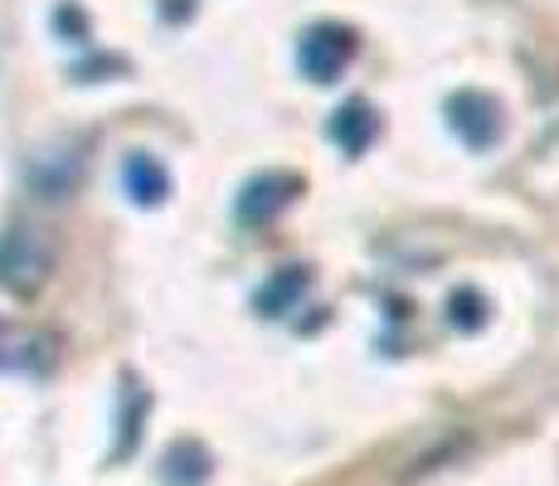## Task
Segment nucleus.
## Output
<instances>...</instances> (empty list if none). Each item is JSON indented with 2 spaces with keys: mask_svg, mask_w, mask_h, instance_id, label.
Returning a JSON list of instances; mask_svg holds the SVG:
<instances>
[{
  "mask_svg": "<svg viewBox=\"0 0 559 486\" xmlns=\"http://www.w3.org/2000/svg\"><path fill=\"white\" fill-rule=\"evenodd\" d=\"M53 268V244L45 229L35 224H15V229L0 239V283L10 292H35Z\"/></svg>",
  "mask_w": 559,
  "mask_h": 486,
  "instance_id": "obj_1",
  "label": "nucleus"
},
{
  "mask_svg": "<svg viewBox=\"0 0 559 486\" xmlns=\"http://www.w3.org/2000/svg\"><path fill=\"white\" fill-rule=\"evenodd\" d=\"M350 59H356V29L331 25V20L311 25L302 35V45H297V63H302V73L311 83H336L350 69Z\"/></svg>",
  "mask_w": 559,
  "mask_h": 486,
  "instance_id": "obj_2",
  "label": "nucleus"
},
{
  "mask_svg": "<svg viewBox=\"0 0 559 486\" xmlns=\"http://www.w3.org/2000/svg\"><path fill=\"white\" fill-rule=\"evenodd\" d=\"M448 127H453V132L472 151L497 146V137H501V107H497V97H487V93H477V88L453 93V97H448Z\"/></svg>",
  "mask_w": 559,
  "mask_h": 486,
  "instance_id": "obj_3",
  "label": "nucleus"
},
{
  "mask_svg": "<svg viewBox=\"0 0 559 486\" xmlns=\"http://www.w3.org/2000/svg\"><path fill=\"white\" fill-rule=\"evenodd\" d=\"M83 180V156L73 146H45L35 161H29V190L39 200H63L73 194Z\"/></svg>",
  "mask_w": 559,
  "mask_h": 486,
  "instance_id": "obj_4",
  "label": "nucleus"
},
{
  "mask_svg": "<svg viewBox=\"0 0 559 486\" xmlns=\"http://www.w3.org/2000/svg\"><path fill=\"white\" fill-rule=\"evenodd\" d=\"M297 194H302V180L287 176V170H267V176H258V180L243 186V194H239V220L243 224H263V220H273L277 210H287Z\"/></svg>",
  "mask_w": 559,
  "mask_h": 486,
  "instance_id": "obj_5",
  "label": "nucleus"
},
{
  "mask_svg": "<svg viewBox=\"0 0 559 486\" xmlns=\"http://www.w3.org/2000/svg\"><path fill=\"white\" fill-rule=\"evenodd\" d=\"M326 132L346 156H360V151H370L374 132H380V117H374V107L365 103V97H350V103H341L336 112H331Z\"/></svg>",
  "mask_w": 559,
  "mask_h": 486,
  "instance_id": "obj_6",
  "label": "nucleus"
},
{
  "mask_svg": "<svg viewBox=\"0 0 559 486\" xmlns=\"http://www.w3.org/2000/svg\"><path fill=\"white\" fill-rule=\"evenodd\" d=\"M122 186H127V194H132L136 204H160L170 194V176H166V166H160L156 156L136 151V156H127V166H122Z\"/></svg>",
  "mask_w": 559,
  "mask_h": 486,
  "instance_id": "obj_7",
  "label": "nucleus"
},
{
  "mask_svg": "<svg viewBox=\"0 0 559 486\" xmlns=\"http://www.w3.org/2000/svg\"><path fill=\"white\" fill-rule=\"evenodd\" d=\"M307 292V268H283L263 292H258V311L263 317H283V311L297 307V297Z\"/></svg>",
  "mask_w": 559,
  "mask_h": 486,
  "instance_id": "obj_8",
  "label": "nucleus"
},
{
  "mask_svg": "<svg viewBox=\"0 0 559 486\" xmlns=\"http://www.w3.org/2000/svg\"><path fill=\"white\" fill-rule=\"evenodd\" d=\"M204 477H210V458H204V448H195V442H176L166 458V482L170 486H200Z\"/></svg>",
  "mask_w": 559,
  "mask_h": 486,
  "instance_id": "obj_9",
  "label": "nucleus"
},
{
  "mask_svg": "<svg viewBox=\"0 0 559 486\" xmlns=\"http://www.w3.org/2000/svg\"><path fill=\"white\" fill-rule=\"evenodd\" d=\"M448 321H453L457 331H477L481 321H487V301H481V292L457 287L453 297H448Z\"/></svg>",
  "mask_w": 559,
  "mask_h": 486,
  "instance_id": "obj_10",
  "label": "nucleus"
},
{
  "mask_svg": "<svg viewBox=\"0 0 559 486\" xmlns=\"http://www.w3.org/2000/svg\"><path fill=\"white\" fill-rule=\"evenodd\" d=\"M53 25H59V35H73V39L88 35V15L79 5H59L53 10Z\"/></svg>",
  "mask_w": 559,
  "mask_h": 486,
  "instance_id": "obj_11",
  "label": "nucleus"
}]
</instances>
